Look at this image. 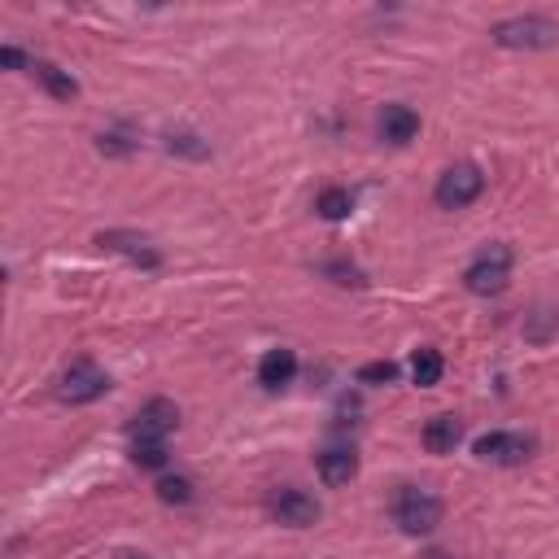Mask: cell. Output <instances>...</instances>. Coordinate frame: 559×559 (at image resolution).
Masks as SVG:
<instances>
[{
    "label": "cell",
    "mask_w": 559,
    "mask_h": 559,
    "mask_svg": "<svg viewBox=\"0 0 559 559\" xmlns=\"http://www.w3.org/2000/svg\"><path fill=\"white\" fill-rule=\"evenodd\" d=\"M363 385H389V380H398V363H367L363 372H359Z\"/></svg>",
    "instance_id": "cell-21"
},
{
    "label": "cell",
    "mask_w": 559,
    "mask_h": 559,
    "mask_svg": "<svg viewBox=\"0 0 559 559\" xmlns=\"http://www.w3.org/2000/svg\"><path fill=\"white\" fill-rule=\"evenodd\" d=\"M123 559H149V555H123Z\"/></svg>",
    "instance_id": "cell-26"
},
{
    "label": "cell",
    "mask_w": 559,
    "mask_h": 559,
    "mask_svg": "<svg viewBox=\"0 0 559 559\" xmlns=\"http://www.w3.org/2000/svg\"><path fill=\"white\" fill-rule=\"evenodd\" d=\"M31 79H40L44 92H49V97H57V101H75L79 97L75 75H70V70H62V66H53V62H31Z\"/></svg>",
    "instance_id": "cell-14"
},
{
    "label": "cell",
    "mask_w": 559,
    "mask_h": 559,
    "mask_svg": "<svg viewBox=\"0 0 559 559\" xmlns=\"http://www.w3.org/2000/svg\"><path fill=\"white\" fill-rule=\"evenodd\" d=\"M315 468H319V481H324L328 490H341V485H350L359 477V455H354L350 446H328V450H319Z\"/></svg>",
    "instance_id": "cell-9"
},
{
    "label": "cell",
    "mask_w": 559,
    "mask_h": 559,
    "mask_svg": "<svg viewBox=\"0 0 559 559\" xmlns=\"http://www.w3.org/2000/svg\"><path fill=\"white\" fill-rule=\"evenodd\" d=\"M428 559H455V555H446V551H433V555H428Z\"/></svg>",
    "instance_id": "cell-25"
},
{
    "label": "cell",
    "mask_w": 559,
    "mask_h": 559,
    "mask_svg": "<svg viewBox=\"0 0 559 559\" xmlns=\"http://www.w3.org/2000/svg\"><path fill=\"white\" fill-rule=\"evenodd\" d=\"M494 44H503V49H551V44L559 40V22L542 18V14H525V18H507L498 22V27L490 31Z\"/></svg>",
    "instance_id": "cell-1"
},
{
    "label": "cell",
    "mask_w": 559,
    "mask_h": 559,
    "mask_svg": "<svg viewBox=\"0 0 559 559\" xmlns=\"http://www.w3.org/2000/svg\"><path fill=\"white\" fill-rule=\"evenodd\" d=\"M158 498H162V503H171V507L193 503V481H188V477H162L158 481Z\"/></svg>",
    "instance_id": "cell-20"
},
{
    "label": "cell",
    "mask_w": 559,
    "mask_h": 559,
    "mask_svg": "<svg viewBox=\"0 0 559 559\" xmlns=\"http://www.w3.org/2000/svg\"><path fill=\"white\" fill-rule=\"evenodd\" d=\"M97 245H101V249H114V254H127L132 263H140L145 271H158V267H162V254H158V249H149L145 236H132V232H101Z\"/></svg>",
    "instance_id": "cell-11"
},
{
    "label": "cell",
    "mask_w": 559,
    "mask_h": 559,
    "mask_svg": "<svg viewBox=\"0 0 559 559\" xmlns=\"http://www.w3.org/2000/svg\"><path fill=\"white\" fill-rule=\"evenodd\" d=\"M175 428H180V407L166 398H153L145 407L136 411L132 420V437H171Z\"/></svg>",
    "instance_id": "cell-8"
},
{
    "label": "cell",
    "mask_w": 559,
    "mask_h": 559,
    "mask_svg": "<svg viewBox=\"0 0 559 559\" xmlns=\"http://www.w3.org/2000/svg\"><path fill=\"white\" fill-rule=\"evenodd\" d=\"M394 520L402 533H411V538H424V533H433L442 525V498L420 490V485H407V490L398 494L394 503Z\"/></svg>",
    "instance_id": "cell-2"
},
{
    "label": "cell",
    "mask_w": 559,
    "mask_h": 559,
    "mask_svg": "<svg viewBox=\"0 0 559 559\" xmlns=\"http://www.w3.org/2000/svg\"><path fill=\"white\" fill-rule=\"evenodd\" d=\"M442 372H446V359H442V354H437V350H415V359H411V380H415V385H420V389H433L437 385V380H442Z\"/></svg>",
    "instance_id": "cell-16"
},
{
    "label": "cell",
    "mask_w": 559,
    "mask_h": 559,
    "mask_svg": "<svg viewBox=\"0 0 559 559\" xmlns=\"http://www.w3.org/2000/svg\"><path fill=\"white\" fill-rule=\"evenodd\" d=\"M315 210L324 214L328 223H337V219H346V214L354 210V197L346 193V188H324V193H319V201H315Z\"/></svg>",
    "instance_id": "cell-17"
},
{
    "label": "cell",
    "mask_w": 559,
    "mask_h": 559,
    "mask_svg": "<svg viewBox=\"0 0 559 559\" xmlns=\"http://www.w3.org/2000/svg\"><path fill=\"white\" fill-rule=\"evenodd\" d=\"M324 276H332L337 284H354V289H363V284H367V276H363V271L354 267V263H328Z\"/></svg>",
    "instance_id": "cell-22"
},
{
    "label": "cell",
    "mask_w": 559,
    "mask_h": 559,
    "mask_svg": "<svg viewBox=\"0 0 559 559\" xmlns=\"http://www.w3.org/2000/svg\"><path fill=\"white\" fill-rule=\"evenodd\" d=\"M297 376V354L293 350H267L258 363V385L263 389H284Z\"/></svg>",
    "instance_id": "cell-13"
},
{
    "label": "cell",
    "mask_w": 559,
    "mask_h": 559,
    "mask_svg": "<svg viewBox=\"0 0 559 559\" xmlns=\"http://www.w3.org/2000/svg\"><path fill=\"white\" fill-rule=\"evenodd\" d=\"M105 389H110V376L101 372L97 363H88V359H79V363H70L62 380H57V398L70 402V407H83V402H97Z\"/></svg>",
    "instance_id": "cell-5"
},
{
    "label": "cell",
    "mask_w": 559,
    "mask_h": 559,
    "mask_svg": "<svg viewBox=\"0 0 559 559\" xmlns=\"http://www.w3.org/2000/svg\"><path fill=\"white\" fill-rule=\"evenodd\" d=\"M459 437H463V420H459V415H433V420L424 424L420 442H424L428 455H450V450L459 446Z\"/></svg>",
    "instance_id": "cell-12"
},
{
    "label": "cell",
    "mask_w": 559,
    "mask_h": 559,
    "mask_svg": "<svg viewBox=\"0 0 559 559\" xmlns=\"http://www.w3.org/2000/svg\"><path fill=\"white\" fill-rule=\"evenodd\" d=\"M477 459L485 463H503V468H516V463H525L533 455V437L525 433H485L477 437Z\"/></svg>",
    "instance_id": "cell-7"
},
{
    "label": "cell",
    "mask_w": 559,
    "mask_h": 559,
    "mask_svg": "<svg viewBox=\"0 0 559 559\" xmlns=\"http://www.w3.org/2000/svg\"><path fill=\"white\" fill-rule=\"evenodd\" d=\"M132 459L140 468H166V437H136Z\"/></svg>",
    "instance_id": "cell-18"
},
{
    "label": "cell",
    "mask_w": 559,
    "mask_h": 559,
    "mask_svg": "<svg viewBox=\"0 0 559 559\" xmlns=\"http://www.w3.org/2000/svg\"><path fill=\"white\" fill-rule=\"evenodd\" d=\"M481 193H485V175H481V166H472V162H459V166H450V171H442V180L433 188L442 210H463Z\"/></svg>",
    "instance_id": "cell-4"
},
{
    "label": "cell",
    "mask_w": 559,
    "mask_h": 559,
    "mask_svg": "<svg viewBox=\"0 0 559 559\" xmlns=\"http://www.w3.org/2000/svg\"><path fill=\"white\" fill-rule=\"evenodd\" d=\"M0 66H9V70H22V66H27V70H31V62L14 49V44H5V49H0Z\"/></svg>",
    "instance_id": "cell-23"
},
{
    "label": "cell",
    "mask_w": 559,
    "mask_h": 559,
    "mask_svg": "<svg viewBox=\"0 0 559 559\" xmlns=\"http://www.w3.org/2000/svg\"><path fill=\"white\" fill-rule=\"evenodd\" d=\"M555 337H559V311L555 306H546V302H538L525 315V341L529 346H551Z\"/></svg>",
    "instance_id": "cell-15"
},
{
    "label": "cell",
    "mask_w": 559,
    "mask_h": 559,
    "mask_svg": "<svg viewBox=\"0 0 559 559\" xmlns=\"http://www.w3.org/2000/svg\"><path fill=\"white\" fill-rule=\"evenodd\" d=\"M166 149H171V153H184V158H210V145H206V140H201V136H193V132H171V136H166Z\"/></svg>",
    "instance_id": "cell-19"
},
{
    "label": "cell",
    "mask_w": 559,
    "mask_h": 559,
    "mask_svg": "<svg viewBox=\"0 0 559 559\" xmlns=\"http://www.w3.org/2000/svg\"><path fill=\"white\" fill-rule=\"evenodd\" d=\"M463 284H468V293H477V297H498L511 284V249L507 245L481 249V254L472 258V267L463 271Z\"/></svg>",
    "instance_id": "cell-3"
},
{
    "label": "cell",
    "mask_w": 559,
    "mask_h": 559,
    "mask_svg": "<svg viewBox=\"0 0 559 559\" xmlns=\"http://www.w3.org/2000/svg\"><path fill=\"white\" fill-rule=\"evenodd\" d=\"M267 511L276 516V525H284V529H311L319 520V503L306 490H293V485H284V490L271 494Z\"/></svg>",
    "instance_id": "cell-6"
},
{
    "label": "cell",
    "mask_w": 559,
    "mask_h": 559,
    "mask_svg": "<svg viewBox=\"0 0 559 559\" xmlns=\"http://www.w3.org/2000/svg\"><path fill=\"white\" fill-rule=\"evenodd\" d=\"M376 132L385 145H411V140L420 136V114H415L411 105H385L376 118Z\"/></svg>",
    "instance_id": "cell-10"
},
{
    "label": "cell",
    "mask_w": 559,
    "mask_h": 559,
    "mask_svg": "<svg viewBox=\"0 0 559 559\" xmlns=\"http://www.w3.org/2000/svg\"><path fill=\"white\" fill-rule=\"evenodd\" d=\"M97 145H101V153H132V149H136V145H127V140H123V136H114V132H110V136H101Z\"/></svg>",
    "instance_id": "cell-24"
}]
</instances>
